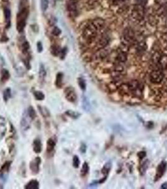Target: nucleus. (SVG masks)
<instances>
[{
  "instance_id": "f257e3e1",
  "label": "nucleus",
  "mask_w": 167,
  "mask_h": 189,
  "mask_svg": "<svg viewBox=\"0 0 167 189\" xmlns=\"http://www.w3.org/2000/svg\"><path fill=\"white\" fill-rule=\"evenodd\" d=\"M135 33L131 28H126L121 38V45L130 47L135 43Z\"/></svg>"
},
{
  "instance_id": "f03ea898",
  "label": "nucleus",
  "mask_w": 167,
  "mask_h": 189,
  "mask_svg": "<svg viewBox=\"0 0 167 189\" xmlns=\"http://www.w3.org/2000/svg\"><path fill=\"white\" fill-rule=\"evenodd\" d=\"M98 30L92 24V23L88 24L83 30L82 36L88 43L93 42L96 38Z\"/></svg>"
},
{
  "instance_id": "7ed1b4c3",
  "label": "nucleus",
  "mask_w": 167,
  "mask_h": 189,
  "mask_svg": "<svg viewBox=\"0 0 167 189\" xmlns=\"http://www.w3.org/2000/svg\"><path fill=\"white\" fill-rule=\"evenodd\" d=\"M28 15V10L26 7L21 8L17 15V29L19 32H23L24 28L25 27L26 21Z\"/></svg>"
},
{
  "instance_id": "20e7f679",
  "label": "nucleus",
  "mask_w": 167,
  "mask_h": 189,
  "mask_svg": "<svg viewBox=\"0 0 167 189\" xmlns=\"http://www.w3.org/2000/svg\"><path fill=\"white\" fill-rule=\"evenodd\" d=\"M149 81L154 85L161 84L164 79V74L161 69L157 68V69L151 71L149 76Z\"/></svg>"
},
{
  "instance_id": "39448f33",
  "label": "nucleus",
  "mask_w": 167,
  "mask_h": 189,
  "mask_svg": "<svg viewBox=\"0 0 167 189\" xmlns=\"http://www.w3.org/2000/svg\"><path fill=\"white\" fill-rule=\"evenodd\" d=\"M145 15L144 6L136 4L132 10L131 17L136 22H141L143 20Z\"/></svg>"
},
{
  "instance_id": "423d86ee",
  "label": "nucleus",
  "mask_w": 167,
  "mask_h": 189,
  "mask_svg": "<svg viewBox=\"0 0 167 189\" xmlns=\"http://www.w3.org/2000/svg\"><path fill=\"white\" fill-rule=\"evenodd\" d=\"M64 94L65 98L71 103H74L77 101V95L75 91V89L72 87H67L64 90Z\"/></svg>"
},
{
  "instance_id": "0eeeda50",
  "label": "nucleus",
  "mask_w": 167,
  "mask_h": 189,
  "mask_svg": "<svg viewBox=\"0 0 167 189\" xmlns=\"http://www.w3.org/2000/svg\"><path fill=\"white\" fill-rule=\"evenodd\" d=\"M30 117L28 116L27 111L25 110L23 113L22 117L20 121V125L21 128L23 131H26L30 128Z\"/></svg>"
},
{
  "instance_id": "6e6552de",
  "label": "nucleus",
  "mask_w": 167,
  "mask_h": 189,
  "mask_svg": "<svg viewBox=\"0 0 167 189\" xmlns=\"http://www.w3.org/2000/svg\"><path fill=\"white\" fill-rule=\"evenodd\" d=\"M167 168V163L165 161H161L158 166L156 168V173L155 175L154 181H156L159 180L164 174Z\"/></svg>"
},
{
  "instance_id": "1a4fd4ad",
  "label": "nucleus",
  "mask_w": 167,
  "mask_h": 189,
  "mask_svg": "<svg viewBox=\"0 0 167 189\" xmlns=\"http://www.w3.org/2000/svg\"><path fill=\"white\" fill-rule=\"evenodd\" d=\"M77 3L73 0H68L67 2V10L70 15L75 16L77 12Z\"/></svg>"
},
{
  "instance_id": "9d476101",
  "label": "nucleus",
  "mask_w": 167,
  "mask_h": 189,
  "mask_svg": "<svg viewBox=\"0 0 167 189\" xmlns=\"http://www.w3.org/2000/svg\"><path fill=\"white\" fill-rule=\"evenodd\" d=\"M42 160L40 157L35 158L30 163V168L33 174H37L40 170V165Z\"/></svg>"
},
{
  "instance_id": "9b49d317",
  "label": "nucleus",
  "mask_w": 167,
  "mask_h": 189,
  "mask_svg": "<svg viewBox=\"0 0 167 189\" xmlns=\"http://www.w3.org/2000/svg\"><path fill=\"white\" fill-rule=\"evenodd\" d=\"M109 51L108 49L105 48H102V49H99L96 51V52L94 54V57L97 60H103L106 57H108L109 55Z\"/></svg>"
},
{
  "instance_id": "f8f14e48",
  "label": "nucleus",
  "mask_w": 167,
  "mask_h": 189,
  "mask_svg": "<svg viewBox=\"0 0 167 189\" xmlns=\"http://www.w3.org/2000/svg\"><path fill=\"white\" fill-rule=\"evenodd\" d=\"M128 60V52L121 50L119 49L116 57V62L124 63Z\"/></svg>"
},
{
  "instance_id": "ddd939ff",
  "label": "nucleus",
  "mask_w": 167,
  "mask_h": 189,
  "mask_svg": "<svg viewBox=\"0 0 167 189\" xmlns=\"http://www.w3.org/2000/svg\"><path fill=\"white\" fill-rule=\"evenodd\" d=\"M91 23L96 28V29L98 31L103 30L104 28L105 25H106L105 20L101 18H97L94 19Z\"/></svg>"
},
{
  "instance_id": "4468645a",
  "label": "nucleus",
  "mask_w": 167,
  "mask_h": 189,
  "mask_svg": "<svg viewBox=\"0 0 167 189\" xmlns=\"http://www.w3.org/2000/svg\"><path fill=\"white\" fill-rule=\"evenodd\" d=\"M157 68L163 71L167 70V54H161L157 65Z\"/></svg>"
},
{
  "instance_id": "2eb2a0df",
  "label": "nucleus",
  "mask_w": 167,
  "mask_h": 189,
  "mask_svg": "<svg viewBox=\"0 0 167 189\" xmlns=\"http://www.w3.org/2000/svg\"><path fill=\"white\" fill-rule=\"evenodd\" d=\"M123 83V81H115V80H113L112 81L111 83H109L108 86H107V88L108 89V90L110 92H114L116 91H117L119 87L121 86V85Z\"/></svg>"
},
{
  "instance_id": "dca6fc26",
  "label": "nucleus",
  "mask_w": 167,
  "mask_h": 189,
  "mask_svg": "<svg viewBox=\"0 0 167 189\" xmlns=\"http://www.w3.org/2000/svg\"><path fill=\"white\" fill-rule=\"evenodd\" d=\"M119 93L121 96H129L131 95L127 83H123L119 88Z\"/></svg>"
},
{
  "instance_id": "f3484780",
  "label": "nucleus",
  "mask_w": 167,
  "mask_h": 189,
  "mask_svg": "<svg viewBox=\"0 0 167 189\" xmlns=\"http://www.w3.org/2000/svg\"><path fill=\"white\" fill-rule=\"evenodd\" d=\"M135 49L136 52L138 54H142L143 52H144L147 49V45L146 44L144 41H140L138 42L135 46Z\"/></svg>"
},
{
  "instance_id": "a211bd4d",
  "label": "nucleus",
  "mask_w": 167,
  "mask_h": 189,
  "mask_svg": "<svg viewBox=\"0 0 167 189\" xmlns=\"http://www.w3.org/2000/svg\"><path fill=\"white\" fill-rule=\"evenodd\" d=\"M109 38L108 36H103L101 37V39L99 40L98 47L99 49L105 48L108 46V45L109 43Z\"/></svg>"
},
{
  "instance_id": "6ab92c4d",
  "label": "nucleus",
  "mask_w": 167,
  "mask_h": 189,
  "mask_svg": "<svg viewBox=\"0 0 167 189\" xmlns=\"http://www.w3.org/2000/svg\"><path fill=\"white\" fill-rule=\"evenodd\" d=\"M33 150L35 153H40L42 150V144L40 139H36L33 141Z\"/></svg>"
},
{
  "instance_id": "aec40b11",
  "label": "nucleus",
  "mask_w": 167,
  "mask_h": 189,
  "mask_svg": "<svg viewBox=\"0 0 167 189\" xmlns=\"http://www.w3.org/2000/svg\"><path fill=\"white\" fill-rule=\"evenodd\" d=\"M127 83H128L129 89V90H130V92H131V93L132 94V93H133L134 91H135V90L139 87V86L140 85L141 82H139V81H138V80H131V81L128 82Z\"/></svg>"
},
{
  "instance_id": "412c9836",
  "label": "nucleus",
  "mask_w": 167,
  "mask_h": 189,
  "mask_svg": "<svg viewBox=\"0 0 167 189\" xmlns=\"http://www.w3.org/2000/svg\"><path fill=\"white\" fill-rule=\"evenodd\" d=\"M5 18L6 20V27L9 28L11 24V11L8 8H5L4 9Z\"/></svg>"
},
{
  "instance_id": "4be33fe9",
  "label": "nucleus",
  "mask_w": 167,
  "mask_h": 189,
  "mask_svg": "<svg viewBox=\"0 0 167 189\" xmlns=\"http://www.w3.org/2000/svg\"><path fill=\"white\" fill-rule=\"evenodd\" d=\"M26 189H38L39 183L37 180H32L25 186Z\"/></svg>"
},
{
  "instance_id": "5701e85b",
  "label": "nucleus",
  "mask_w": 167,
  "mask_h": 189,
  "mask_svg": "<svg viewBox=\"0 0 167 189\" xmlns=\"http://www.w3.org/2000/svg\"><path fill=\"white\" fill-rule=\"evenodd\" d=\"M63 75L62 73H58L57 74L55 84L57 88H62L63 84Z\"/></svg>"
},
{
  "instance_id": "b1692460",
  "label": "nucleus",
  "mask_w": 167,
  "mask_h": 189,
  "mask_svg": "<svg viewBox=\"0 0 167 189\" xmlns=\"http://www.w3.org/2000/svg\"><path fill=\"white\" fill-rule=\"evenodd\" d=\"M10 77V74L9 71L6 69H3L1 71V82L5 83L9 80Z\"/></svg>"
},
{
  "instance_id": "393cba45",
  "label": "nucleus",
  "mask_w": 167,
  "mask_h": 189,
  "mask_svg": "<svg viewBox=\"0 0 167 189\" xmlns=\"http://www.w3.org/2000/svg\"><path fill=\"white\" fill-rule=\"evenodd\" d=\"M55 145H56V143L53 139L52 138L48 139L47 142V151L48 153H50L53 151L55 147Z\"/></svg>"
},
{
  "instance_id": "a878e982",
  "label": "nucleus",
  "mask_w": 167,
  "mask_h": 189,
  "mask_svg": "<svg viewBox=\"0 0 167 189\" xmlns=\"http://www.w3.org/2000/svg\"><path fill=\"white\" fill-rule=\"evenodd\" d=\"M161 55V54L158 51H155L153 52V54L151 55V61L154 65L157 66L159 60L160 59V57Z\"/></svg>"
},
{
  "instance_id": "bb28decb",
  "label": "nucleus",
  "mask_w": 167,
  "mask_h": 189,
  "mask_svg": "<svg viewBox=\"0 0 167 189\" xmlns=\"http://www.w3.org/2000/svg\"><path fill=\"white\" fill-rule=\"evenodd\" d=\"M123 63H121V62H116V63L114 64V71H117V72H119L123 74H124V67L123 66Z\"/></svg>"
},
{
  "instance_id": "cd10ccee",
  "label": "nucleus",
  "mask_w": 167,
  "mask_h": 189,
  "mask_svg": "<svg viewBox=\"0 0 167 189\" xmlns=\"http://www.w3.org/2000/svg\"><path fill=\"white\" fill-rule=\"evenodd\" d=\"M111 166H112V165H111V162H108V163H106L104 165L103 168H102V170H101V173H102L104 175L107 176V175L109 174V171H110V170H111Z\"/></svg>"
},
{
  "instance_id": "c85d7f7f",
  "label": "nucleus",
  "mask_w": 167,
  "mask_h": 189,
  "mask_svg": "<svg viewBox=\"0 0 167 189\" xmlns=\"http://www.w3.org/2000/svg\"><path fill=\"white\" fill-rule=\"evenodd\" d=\"M38 75H39V78H40V80L42 81H43L44 80L46 75H47V72H46V70H45V68L44 66L42 64L40 65V66Z\"/></svg>"
},
{
  "instance_id": "c756f323",
  "label": "nucleus",
  "mask_w": 167,
  "mask_h": 189,
  "mask_svg": "<svg viewBox=\"0 0 167 189\" xmlns=\"http://www.w3.org/2000/svg\"><path fill=\"white\" fill-rule=\"evenodd\" d=\"M65 114L73 119H77L80 116V113H79L78 112L71 110H67L65 112Z\"/></svg>"
},
{
  "instance_id": "7c9ffc66",
  "label": "nucleus",
  "mask_w": 167,
  "mask_h": 189,
  "mask_svg": "<svg viewBox=\"0 0 167 189\" xmlns=\"http://www.w3.org/2000/svg\"><path fill=\"white\" fill-rule=\"evenodd\" d=\"M89 165H88V163L85 162L84 163L83 165H82V169L80 170V174L82 176H85L89 172Z\"/></svg>"
},
{
  "instance_id": "2f4dec72",
  "label": "nucleus",
  "mask_w": 167,
  "mask_h": 189,
  "mask_svg": "<svg viewBox=\"0 0 167 189\" xmlns=\"http://www.w3.org/2000/svg\"><path fill=\"white\" fill-rule=\"evenodd\" d=\"M11 165V162L10 161H7L2 167L1 170H0V173L1 175H3L6 172H8L10 170V167Z\"/></svg>"
},
{
  "instance_id": "473e14b6",
  "label": "nucleus",
  "mask_w": 167,
  "mask_h": 189,
  "mask_svg": "<svg viewBox=\"0 0 167 189\" xmlns=\"http://www.w3.org/2000/svg\"><path fill=\"white\" fill-rule=\"evenodd\" d=\"M12 96V91H11V88H7L4 90L3 92V98L4 101L5 102H8V100L11 98Z\"/></svg>"
},
{
  "instance_id": "72a5a7b5",
  "label": "nucleus",
  "mask_w": 167,
  "mask_h": 189,
  "mask_svg": "<svg viewBox=\"0 0 167 189\" xmlns=\"http://www.w3.org/2000/svg\"><path fill=\"white\" fill-rule=\"evenodd\" d=\"M33 95L37 100L42 101L45 99V95L40 91H35L33 92Z\"/></svg>"
},
{
  "instance_id": "f704fd0d",
  "label": "nucleus",
  "mask_w": 167,
  "mask_h": 189,
  "mask_svg": "<svg viewBox=\"0 0 167 189\" xmlns=\"http://www.w3.org/2000/svg\"><path fill=\"white\" fill-rule=\"evenodd\" d=\"M27 113H28V116L30 117V118L32 120H33L36 118V116H37V114H36V112L35 110V109L33 108V107L32 106H30L28 108V110H27Z\"/></svg>"
},
{
  "instance_id": "c9c22d12",
  "label": "nucleus",
  "mask_w": 167,
  "mask_h": 189,
  "mask_svg": "<svg viewBox=\"0 0 167 189\" xmlns=\"http://www.w3.org/2000/svg\"><path fill=\"white\" fill-rule=\"evenodd\" d=\"M38 109L39 110V112L41 113V114L43 117H50V112L48 110L46 107H43L42 106L38 105Z\"/></svg>"
},
{
  "instance_id": "e433bc0d",
  "label": "nucleus",
  "mask_w": 167,
  "mask_h": 189,
  "mask_svg": "<svg viewBox=\"0 0 167 189\" xmlns=\"http://www.w3.org/2000/svg\"><path fill=\"white\" fill-rule=\"evenodd\" d=\"M148 165H149V161L148 160H146L144 162H143L142 165L140 166L139 171H140V173L141 175H143L145 174L146 171L148 168Z\"/></svg>"
},
{
  "instance_id": "4c0bfd02",
  "label": "nucleus",
  "mask_w": 167,
  "mask_h": 189,
  "mask_svg": "<svg viewBox=\"0 0 167 189\" xmlns=\"http://www.w3.org/2000/svg\"><path fill=\"white\" fill-rule=\"evenodd\" d=\"M78 84L82 90L85 91L86 90V82L84 79L82 78H78Z\"/></svg>"
},
{
  "instance_id": "58836bf2",
  "label": "nucleus",
  "mask_w": 167,
  "mask_h": 189,
  "mask_svg": "<svg viewBox=\"0 0 167 189\" xmlns=\"http://www.w3.org/2000/svg\"><path fill=\"white\" fill-rule=\"evenodd\" d=\"M60 50H61V49L59 48V47H58L57 45H52L51 47V49H50L51 53L54 56L58 55L59 54H60Z\"/></svg>"
},
{
  "instance_id": "ea45409f",
  "label": "nucleus",
  "mask_w": 167,
  "mask_h": 189,
  "mask_svg": "<svg viewBox=\"0 0 167 189\" xmlns=\"http://www.w3.org/2000/svg\"><path fill=\"white\" fill-rule=\"evenodd\" d=\"M29 49H30V44H29V43L27 41L24 42L22 44V50L23 53L24 54L28 53V51H29Z\"/></svg>"
},
{
  "instance_id": "a19ab883",
  "label": "nucleus",
  "mask_w": 167,
  "mask_h": 189,
  "mask_svg": "<svg viewBox=\"0 0 167 189\" xmlns=\"http://www.w3.org/2000/svg\"><path fill=\"white\" fill-rule=\"evenodd\" d=\"M72 165L75 168H78L80 165V160L77 155L73 156L72 160Z\"/></svg>"
},
{
  "instance_id": "79ce46f5",
  "label": "nucleus",
  "mask_w": 167,
  "mask_h": 189,
  "mask_svg": "<svg viewBox=\"0 0 167 189\" xmlns=\"http://www.w3.org/2000/svg\"><path fill=\"white\" fill-rule=\"evenodd\" d=\"M82 104H83V108L86 110H89L90 108V105L89 103V101L86 97H84L82 100Z\"/></svg>"
},
{
  "instance_id": "37998d69",
  "label": "nucleus",
  "mask_w": 167,
  "mask_h": 189,
  "mask_svg": "<svg viewBox=\"0 0 167 189\" xmlns=\"http://www.w3.org/2000/svg\"><path fill=\"white\" fill-rule=\"evenodd\" d=\"M99 2V0H88L87 4L91 8H94L96 7Z\"/></svg>"
},
{
  "instance_id": "c03bdc74",
  "label": "nucleus",
  "mask_w": 167,
  "mask_h": 189,
  "mask_svg": "<svg viewBox=\"0 0 167 189\" xmlns=\"http://www.w3.org/2000/svg\"><path fill=\"white\" fill-rule=\"evenodd\" d=\"M48 0H41V8L43 12H45L48 7Z\"/></svg>"
},
{
  "instance_id": "a18cd8bd",
  "label": "nucleus",
  "mask_w": 167,
  "mask_h": 189,
  "mask_svg": "<svg viewBox=\"0 0 167 189\" xmlns=\"http://www.w3.org/2000/svg\"><path fill=\"white\" fill-rule=\"evenodd\" d=\"M67 53V49L66 47H64V48H63L62 49H61L60 52V54H59L60 59H63L65 57V55H66Z\"/></svg>"
},
{
  "instance_id": "49530a36",
  "label": "nucleus",
  "mask_w": 167,
  "mask_h": 189,
  "mask_svg": "<svg viewBox=\"0 0 167 189\" xmlns=\"http://www.w3.org/2000/svg\"><path fill=\"white\" fill-rule=\"evenodd\" d=\"M60 34H61V30L58 27H55L52 30V34L54 36H58Z\"/></svg>"
},
{
  "instance_id": "de8ad7c7",
  "label": "nucleus",
  "mask_w": 167,
  "mask_h": 189,
  "mask_svg": "<svg viewBox=\"0 0 167 189\" xmlns=\"http://www.w3.org/2000/svg\"><path fill=\"white\" fill-rule=\"evenodd\" d=\"M137 155H138V158H139V159L142 160V159H143L144 158H145V156H146V151H141L138 152V154H137Z\"/></svg>"
},
{
  "instance_id": "09e8293b",
  "label": "nucleus",
  "mask_w": 167,
  "mask_h": 189,
  "mask_svg": "<svg viewBox=\"0 0 167 189\" xmlns=\"http://www.w3.org/2000/svg\"><path fill=\"white\" fill-rule=\"evenodd\" d=\"M37 50H38V52L40 53L43 51V45H42L41 42H37Z\"/></svg>"
},
{
  "instance_id": "8fccbe9b",
  "label": "nucleus",
  "mask_w": 167,
  "mask_h": 189,
  "mask_svg": "<svg viewBox=\"0 0 167 189\" xmlns=\"http://www.w3.org/2000/svg\"><path fill=\"white\" fill-rule=\"evenodd\" d=\"M136 4L141 5L145 7L146 4L148 2V0H136Z\"/></svg>"
},
{
  "instance_id": "3c124183",
  "label": "nucleus",
  "mask_w": 167,
  "mask_h": 189,
  "mask_svg": "<svg viewBox=\"0 0 167 189\" xmlns=\"http://www.w3.org/2000/svg\"><path fill=\"white\" fill-rule=\"evenodd\" d=\"M86 149H87V147H86V145L85 144L82 143L80 146V150L81 151V153H85L86 151Z\"/></svg>"
},
{
  "instance_id": "603ef678",
  "label": "nucleus",
  "mask_w": 167,
  "mask_h": 189,
  "mask_svg": "<svg viewBox=\"0 0 167 189\" xmlns=\"http://www.w3.org/2000/svg\"><path fill=\"white\" fill-rule=\"evenodd\" d=\"M162 38H163V39L165 42H167V32H165V33L163 34V35L162 36Z\"/></svg>"
},
{
  "instance_id": "864d4df0",
  "label": "nucleus",
  "mask_w": 167,
  "mask_h": 189,
  "mask_svg": "<svg viewBox=\"0 0 167 189\" xmlns=\"http://www.w3.org/2000/svg\"><path fill=\"white\" fill-rule=\"evenodd\" d=\"M161 188H163V189H166V188H167V182L163 183L161 185Z\"/></svg>"
},
{
  "instance_id": "5fc2aeb1",
  "label": "nucleus",
  "mask_w": 167,
  "mask_h": 189,
  "mask_svg": "<svg viewBox=\"0 0 167 189\" xmlns=\"http://www.w3.org/2000/svg\"><path fill=\"white\" fill-rule=\"evenodd\" d=\"M113 1L114 3H121V2H124L125 0H113Z\"/></svg>"
},
{
  "instance_id": "6e6d98bb",
  "label": "nucleus",
  "mask_w": 167,
  "mask_h": 189,
  "mask_svg": "<svg viewBox=\"0 0 167 189\" xmlns=\"http://www.w3.org/2000/svg\"><path fill=\"white\" fill-rule=\"evenodd\" d=\"M73 1H75V2H78L79 1H80V0H73Z\"/></svg>"
},
{
  "instance_id": "4d7b16f0",
  "label": "nucleus",
  "mask_w": 167,
  "mask_h": 189,
  "mask_svg": "<svg viewBox=\"0 0 167 189\" xmlns=\"http://www.w3.org/2000/svg\"><path fill=\"white\" fill-rule=\"evenodd\" d=\"M165 91H166V94H167V86H166V90H165Z\"/></svg>"
},
{
  "instance_id": "13d9d810",
  "label": "nucleus",
  "mask_w": 167,
  "mask_h": 189,
  "mask_svg": "<svg viewBox=\"0 0 167 189\" xmlns=\"http://www.w3.org/2000/svg\"><path fill=\"white\" fill-rule=\"evenodd\" d=\"M166 50H167V44H166Z\"/></svg>"
}]
</instances>
